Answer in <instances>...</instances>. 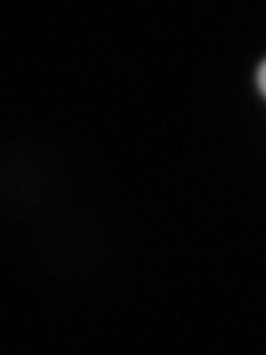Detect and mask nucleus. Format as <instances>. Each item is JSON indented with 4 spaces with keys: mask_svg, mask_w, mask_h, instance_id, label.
<instances>
[{
    "mask_svg": "<svg viewBox=\"0 0 266 355\" xmlns=\"http://www.w3.org/2000/svg\"><path fill=\"white\" fill-rule=\"evenodd\" d=\"M260 87H262V92L266 94V62L260 67Z\"/></svg>",
    "mask_w": 266,
    "mask_h": 355,
    "instance_id": "f257e3e1",
    "label": "nucleus"
}]
</instances>
